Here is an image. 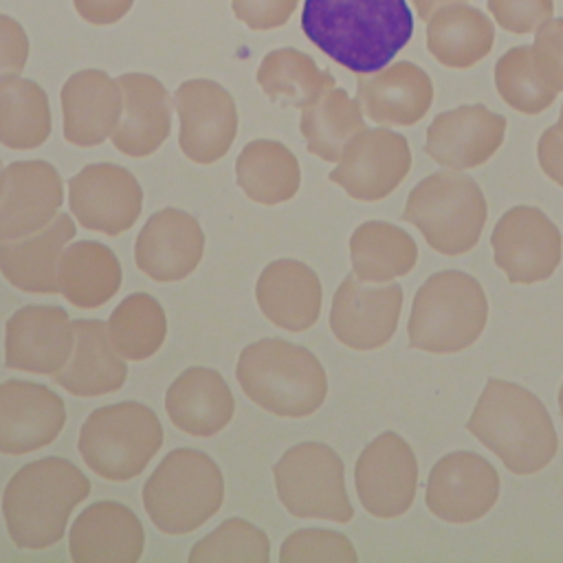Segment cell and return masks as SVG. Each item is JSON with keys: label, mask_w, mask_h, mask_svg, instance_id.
Returning <instances> with one entry per match:
<instances>
[{"label": "cell", "mask_w": 563, "mask_h": 563, "mask_svg": "<svg viewBox=\"0 0 563 563\" xmlns=\"http://www.w3.org/2000/svg\"><path fill=\"white\" fill-rule=\"evenodd\" d=\"M301 29L330 59L369 75L409 42L413 15L405 0H303Z\"/></svg>", "instance_id": "obj_1"}, {"label": "cell", "mask_w": 563, "mask_h": 563, "mask_svg": "<svg viewBox=\"0 0 563 563\" xmlns=\"http://www.w3.org/2000/svg\"><path fill=\"white\" fill-rule=\"evenodd\" d=\"M466 429L515 475L543 471L559 449L545 405L526 387L501 378L486 383Z\"/></svg>", "instance_id": "obj_2"}, {"label": "cell", "mask_w": 563, "mask_h": 563, "mask_svg": "<svg viewBox=\"0 0 563 563\" xmlns=\"http://www.w3.org/2000/svg\"><path fill=\"white\" fill-rule=\"evenodd\" d=\"M90 495V479L68 460L51 455L29 462L7 482L2 515L20 550H46L66 530L68 517Z\"/></svg>", "instance_id": "obj_3"}, {"label": "cell", "mask_w": 563, "mask_h": 563, "mask_svg": "<svg viewBox=\"0 0 563 563\" xmlns=\"http://www.w3.org/2000/svg\"><path fill=\"white\" fill-rule=\"evenodd\" d=\"M244 396L279 418L314 413L328 394L321 361L284 339H260L240 352L235 367Z\"/></svg>", "instance_id": "obj_4"}, {"label": "cell", "mask_w": 563, "mask_h": 563, "mask_svg": "<svg viewBox=\"0 0 563 563\" xmlns=\"http://www.w3.org/2000/svg\"><path fill=\"white\" fill-rule=\"evenodd\" d=\"M488 321L482 284L462 271H440L416 290L407 323L409 347L455 354L471 347Z\"/></svg>", "instance_id": "obj_5"}, {"label": "cell", "mask_w": 563, "mask_h": 563, "mask_svg": "<svg viewBox=\"0 0 563 563\" xmlns=\"http://www.w3.org/2000/svg\"><path fill=\"white\" fill-rule=\"evenodd\" d=\"M224 501L220 466L202 451H169L143 486V508L165 534H187L209 521Z\"/></svg>", "instance_id": "obj_6"}, {"label": "cell", "mask_w": 563, "mask_h": 563, "mask_svg": "<svg viewBox=\"0 0 563 563\" xmlns=\"http://www.w3.org/2000/svg\"><path fill=\"white\" fill-rule=\"evenodd\" d=\"M488 207L479 185L460 172H435L407 196L402 220L413 224L427 244L449 257L468 253L482 235Z\"/></svg>", "instance_id": "obj_7"}, {"label": "cell", "mask_w": 563, "mask_h": 563, "mask_svg": "<svg viewBox=\"0 0 563 563\" xmlns=\"http://www.w3.org/2000/svg\"><path fill=\"white\" fill-rule=\"evenodd\" d=\"M163 444L154 409L123 400L95 409L79 429L77 449L92 473L108 482H128L145 471Z\"/></svg>", "instance_id": "obj_8"}, {"label": "cell", "mask_w": 563, "mask_h": 563, "mask_svg": "<svg viewBox=\"0 0 563 563\" xmlns=\"http://www.w3.org/2000/svg\"><path fill=\"white\" fill-rule=\"evenodd\" d=\"M277 497L299 519L347 523L354 517L339 453L323 442H299L273 466Z\"/></svg>", "instance_id": "obj_9"}, {"label": "cell", "mask_w": 563, "mask_h": 563, "mask_svg": "<svg viewBox=\"0 0 563 563\" xmlns=\"http://www.w3.org/2000/svg\"><path fill=\"white\" fill-rule=\"evenodd\" d=\"M490 246L510 284H539L561 264L563 235L541 209L519 205L497 220Z\"/></svg>", "instance_id": "obj_10"}, {"label": "cell", "mask_w": 563, "mask_h": 563, "mask_svg": "<svg viewBox=\"0 0 563 563\" xmlns=\"http://www.w3.org/2000/svg\"><path fill=\"white\" fill-rule=\"evenodd\" d=\"M409 169L411 150L405 136L383 128H363L343 147L328 178L350 198L376 202L387 198L407 178Z\"/></svg>", "instance_id": "obj_11"}, {"label": "cell", "mask_w": 563, "mask_h": 563, "mask_svg": "<svg viewBox=\"0 0 563 563\" xmlns=\"http://www.w3.org/2000/svg\"><path fill=\"white\" fill-rule=\"evenodd\" d=\"M174 110L180 121V152L198 163L220 161L238 134V108L233 95L213 79H187L174 92Z\"/></svg>", "instance_id": "obj_12"}, {"label": "cell", "mask_w": 563, "mask_h": 563, "mask_svg": "<svg viewBox=\"0 0 563 563\" xmlns=\"http://www.w3.org/2000/svg\"><path fill=\"white\" fill-rule=\"evenodd\" d=\"M354 486L361 506L372 517L405 515L418 488V462L411 446L394 431L376 435L356 457Z\"/></svg>", "instance_id": "obj_13"}, {"label": "cell", "mask_w": 563, "mask_h": 563, "mask_svg": "<svg viewBox=\"0 0 563 563\" xmlns=\"http://www.w3.org/2000/svg\"><path fill=\"white\" fill-rule=\"evenodd\" d=\"M400 310L402 288L398 284L363 282L350 273L332 297L330 330L350 350H378L394 336Z\"/></svg>", "instance_id": "obj_14"}, {"label": "cell", "mask_w": 563, "mask_h": 563, "mask_svg": "<svg viewBox=\"0 0 563 563\" xmlns=\"http://www.w3.org/2000/svg\"><path fill=\"white\" fill-rule=\"evenodd\" d=\"M68 205L84 229L114 238L141 216L143 189L121 165L90 163L70 176Z\"/></svg>", "instance_id": "obj_15"}, {"label": "cell", "mask_w": 563, "mask_h": 563, "mask_svg": "<svg viewBox=\"0 0 563 563\" xmlns=\"http://www.w3.org/2000/svg\"><path fill=\"white\" fill-rule=\"evenodd\" d=\"M499 497V473L473 453L453 451L440 457L429 477L424 501L433 517L446 523H473L493 510Z\"/></svg>", "instance_id": "obj_16"}, {"label": "cell", "mask_w": 563, "mask_h": 563, "mask_svg": "<svg viewBox=\"0 0 563 563\" xmlns=\"http://www.w3.org/2000/svg\"><path fill=\"white\" fill-rule=\"evenodd\" d=\"M73 347V321L59 306H22L4 325V365L9 369L53 376L68 363Z\"/></svg>", "instance_id": "obj_17"}, {"label": "cell", "mask_w": 563, "mask_h": 563, "mask_svg": "<svg viewBox=\"0 0 563 563\" xmlns=\"http://www.w3.org/2000/svg\"><path fill=\"white\" fill-rule=\"evenodd\" d=\"M59 172L46 161H15L0 169V242L46 227L62 207Z\"/></svg>", "instance_id": "obj_18"}, {"label": "cell", "mask_w": 563, "mask_h": 563, "mask_svg": "<svg viewBox=\"0 0 563 563\" xmlns=\"http://www.w3.org/2000/svg\"><path fill=\"white\" fill-rule=\"evenodd\" d=\"M66 424L64 400L46 385L0 383V453L24 455L48 446Z\"/></svg>", "instance_id": "obj_19"}, {"label": "cell", "mask_w": 563, "mask_h": 563, "mask_svg": "<svg viewBox=\"0 0 563 563\" xmlns=\"http://www.w3.org/2000/svg\"><path fill=\"white\" fill-rule=\"evenodd\" d=\"M205 253L200 222L180 209H161L139 231L134 262L154 282H180L196 271Z\"/></svg>", "instance_id": "obj_20"}, {"label": "cell", "mask_w": 563, "mask_h": 563, "mask_svg": "<svg viewBox=\"0 0 563 563\" xmlns=\"http://www.w3.org/2000/svg\"><path fill=\"white\" fill-rule=\"evenodd\" d=\"M64 139L77 147H95L112 136L123 108L117 79L106 70L86 68L73 73L59 92Z\"/></svg>", "instance_id": "obj_21"}, {"label": "cell", "mask_w": 563, "mask_h": 563, "mask_svg": "<svg viewBox=\"0 0 563 563\" xmlns=\"http://www.w3.org/2000/svg\"><path fill=\"white\" fill-rule=\"evenodd\" d=\"M506 119L484 106H460L442 112L427 130V154L449 169L484 165L501 145Z\"/></svg>", "instance_id": "obj_22"}, {"label": "cell", "mask_w": 563, "mask_h": 563, "mask_svg": "<svg viewBox=\"0 0 563 563\" xmlns=\"http://www.w3.org/2000/svg\"><path fill=\"white\" fill-rule=\"evenodd\" d=\"M143 545L145 532L139 517L112 499L90 504L68 532L75 563H134L141 559Z\"/></svg>", "instance_id": "obj_23"}, {"label": "cell", "mask_w": 563, "mask_h": 563, "mask_svg": "<svg viewBox=\"0 0 563 563\" xmlns=\"http://www.w3.org/2000/svg\"><path fill=\"white\" fill-rule=\"evenodd\" d=\"M117 81L121 86L123 108L110 136L112 145L130 158H145L167 141L174 103L167 88L152 75L123 73Z\"/></svg>", "instance_id": "obj_24"}, {"label": "cell", "mask_w": 563, "mask_h": 563, "mask_svg": "<svg viewBox=\"0 0 563 563\" xmlns=\"http://www.w3.org/2000/svg\"><path fill=\"white\" fill-rule=\"evenodd\" d=\"M75 222L68 213H57L46 227L15 240L0 242V273L18 290L33 295H55L57 264L66 244L75 238Z\"/></svg>", "instance_id": "obj_25"}, {"label": "cell", "mask_w": 563, "mask_h": 563, "mask_svg": "<svg viewBox=\"0 0 563 563\" xmlns=\"http://www.w3.org/2000/svg\"><path fill=\"white\" fill-rule=\"evenodd\" d=\"M321 295L317 273L297 260L266 264L255 284V299L262 314L288 332H303L317 323Z\"/></svg>", "instance_id": "obj_26"}, {"label": "cell", "mask_w": 563, "mask_h": 563, "mask_svg": "<svg viewBox=\"0 0 563 563\" xmlns=\"http://www.w3.org/2000/svg\"><path fill=\"white\" fill-rule=\"evenodd\" d=\"M75 347L68 363L53 380L79 398L106 396L123 387L128 378L125 358L114 350L108 323L99 319H75Z\"/></svg>", "instance_id": "obj_27"}, {"label": "cell", "mask_w": 563, "mask_h": 563, "mask_svg": "<svg viewBox=\"0 0 563 563\" xmlns=\"http://www.w3.org/2000/svg\"><path fill=\"white\" fill-rule=\"evenodd\" d=\"M431 97L429 75L409 62H398L356 79L361 110L380 125H413L429 110Z\"/></svg>", "instance_id": "obj_28"}, {"label": "cell", "mask_w": 563, "mask_h": 563, "mask_svg": "<svg viewBox=\"0 0 563 563\" xmlns=\"http://www.w3.org/2000/svg\"><path fill=\"white\" fill-rule=\"evenodd\" d=\"M165 409L174 427L183 433L209 438L231 422L235 400L220 372L189 367L167 387Z\"/></svg>", "instance_id": "obj_29"}, {"label": "cell", "mask_w": 563, "mask_h": 563, "mask_svg": "<svg viewBox=\"0 0 563 563\" xmlns=\"http://www.w3.org/2000/svg\"><path fill=\"white\" fill-rule=\"evenodd\" d=\"M121 264L114 251L95 240H79L62 251L57 284L64 299L81 310L103 306L121 288Z\"/></svg>", "instance_id": "obj_30"}, {"label": "cell", "mask_w": 563, "mask_h": 563, "mask_svg": "<svg viewBox=\"0 0 563 563\" xmlns=\"http://www.w3.org/2000/svg\"><path fill=\"white\" fill-rule=\"evenodd\" d=\"M235 180L249 200L279 205L297 194L301 169L297 156L284 143L255 139L235 158Z\"/></svg>", "instance_id": "obj_31"}, {"label": "cell", "mask_w": 563, "mask_h": 563, "mask_svg": "<svg viewBox=\"0 0 563 563\" xmlns=\"http://www.w3.org/2000/svg\"><path fill=\"white\" fill-rule=\"evenodd\" d=\"M350 260L358 279L385 284L411 273L418 262V246L405 229L369 220L354 229L350 238Z\"/></svg>", "instance_id": "obj_32"}, {"label": "cell", "mask_w": 563, "mask_h": 563, "mask_svg": "<svg viewBox=\"0 0 563 563\" xmlns=\"http://www.w3.org/2000/svg\"><path fill=\"white\" fill-rule=\"evenodd\" d=\"M51 128L48 95L37 81L0 77V143L9 150H35L48 141Z\"/></svg>", "instance_id": "obj_33"}, {"label": "cell", "mask_w": 563, "mask_h": 563, "mask_svg": "<svg viewBox=\"0 0 563 563\" xmlns=\"http://www.w3.org/2000/svg\"><path fill=\"white\" fill-rule=\"evenodd\" d=\"M365 128L358 101L350 99L343 88H328L301 108L299 130L306 150L325 163L339 161L343 147Z\"/></svg>", "instance_id": "obj_34"}, {"label": "cell", "mask_w": 563, "mask_h": 563, "mask_svg": "<svg viewBox=\"0 0 563 563\" xmlns=\"http://www.w3.org/2000/svg\"><path fill=\"white\" fill-rule=\"evenodd\" d=\"M257 84L264 95L282 108H303L308 101L336 86L328 70L299 48H275L264 55L257 68Z\"/></svg>", "instance_id": "obj_35"}, {"label": "cell", "mask_w": 563, "mask_h": 563, "mask_svg": "<svg viewBox=\"0 0 563 563\" xmlns=\"http://www.w3.org/2000/svg\"><path fill=\"white\" fill-rule=\"evenodd\" d=\"M108 334L114 350L128 361L154 356L167 336L163 306L147 292H132L112 310Z\"/></svg>", "instance_id": "obj_36"}, {"label": "cell", "mask_w": 563, "mask_h": 563, "mask_svg": "<svg viewBox=\"0 0 563 563\" xmlns=\"http://www.w3.org/2000/svg\"><path fill=\"white\" fill-rule=\"evenodd\" d=\"M189 563H268L271 543L264 530L240 517L224 519L189 552Z\"/></svg>", "instance_id": "obj_37"}, {"label": "cell", "mask_w": 563, "mask_h": 563, "mask_svg": "<svg viewBox=\"0 0 563 563\" xmlns=\"http://www.w3.org/2000/svg\"><path fill=\"white\" fill-rule=\"evenodd\" d=\"M493 44V31L482 13L471 18H442L429 26V48L438 62L451 68H468L479 62Z\"/></svg>", "instance_id": "obj_38"}, {"label": "cell", "mask_w": 563, "mask_h": 563, "mask_svg": "<svg viewBox=\"0 0 563 563\" xmlns=\"http://www.w3.org/2000/svg\"><path fill=\"white\" fill-rule=\"evenodd\" d=\"M495 81L501 99L526 114L545 110L556 97V90H552L537 70L532 48L528 46L512 48L497 62Z\"/></svg>", "instance_id": "obj_39"}, {"label": "cell", "mask_w": 563, "mask_h": 563, "mask_svg": "<svg viewBox=\"0 0 563 563\" xmlns=\"http://www.w3.org/2000/svg\"><path fill=\"white\" fill-rule=\"evenodd\" d=\"M352 541L334 530L301 528L288 534L279 550L282 563H356Z\"/></svg>", "instance_id": "obj_40"}, {"label": "cell", "mask_w": 563, "mask_h": 563, "mask_svg": "<svg viewBox=\"0 0 563 563\" xmlns=\"http://www.w3.org/2000/svg\"><path fill=\"white\" fill-rule=\"evenodd\" d=\"M299 0H231L233 15L251 31H273L284 26Z\"/></svg>", "instance_id": "obj_41"}, {"label": "cell", "mask_w": 563, "mask_h": 563, "mask_svg": "<svg viewBox=\"0 0 563 563\" xmlns=\"http://www.w3.org/2000/svg\"><path fill=\"white\" fill-rule=\"evenodd\" d=\"M534 66L552 90H563V24L543 26L537 40Z\"/></svg>", "instance_id": "obj_42"}, {"label": "cell", "mask_w": 563, "mask_h": 563, "mask_svg": "<svg viewBox=\"0 0 563 563\" xmlns=\"http://www.w3.org/2000/svg\"><path fill=\"white\" fill-rule=\"evenodd\" d=\"M26 59L29 37L24 26L15 18L0 13V77L20 75Z\"/></svg>", "instance_id": "obj_43"}, {"label": "cell", "mask_w": 563, "mask_h": 563, "mask_svg": "<svg viewBox=\"0 0 563 563\" xmlns=\"http://www.w3.org/2000/svg\"><path fill=\"white\" fill-rule=\"evenodd\" d=\"M134 0H73L77 15L95 26L117 24L128 15Z\"/></svg>", "instance_id": "obj_44"}, {"label": "cell", "mask_w": 563, "mask_h": 563, "mask_svg": "<svg viewBox=\"0 0 563 563\" xmlns=\"http://www.w3.org/2000/svg\"><path fill=\"white\" fill-rule=\"evenodd\" d=\"M537 156L543 174L563 187V134L556 125L541 134Z\"/></svg>", "instance_id": "obj_45"}, {"label": "cell", "mask_w": 563, "mask_h": 563, "mask_svg": "<svg viewBox=\"0 0 563 563\" xmlns=\"http://www.w3.org/2000/svg\"><path fill=\"white\" fill-rule=\"evenodd\" d=\"M559 409H561V418H563V385L559 389Z\"/></svg>", "instance_id": "obj_46"}, {"label": "cell", "mask_w": 563, "mask_h": 563, "mask_svg": "<svg viewBox=\"0 0 563 563\" xmlns=\"http://www.w3.org/2000/svg\"><path fill=\"white\" fill-rule=\"evenodd\" d=\"M559 130H561V134H563V108H561V119H559V125H556Z\"/></svg>", "instance_id": "obj_47"}, {"label": "cell", "mask_w": 563, "mask_h": 563, "mask_svg": "<svg viewBox=\"0 0 563 563\" xmlns=\"http://www.w3.org/2000/svg\"><path fill=\"white\" fill-rule=\"evenodd\" d=\"M0 169H2V158H0Z\"/></svg>", "instance_id": "obj_48"}]
</instances>
